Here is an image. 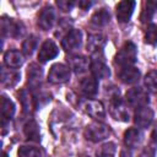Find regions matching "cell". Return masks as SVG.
Wrapping results in <instances>:
<instances>
[{
	"label": "cell",
	"instance_id": "18",
	"mask_svg": "<svg viewBox=\"0 0 157 157\" xmlns=\"http://www.w3.org/2000/svg\"><path fill=\"white\" fill-rule=\"evenodd\" d=\"M20 72L12 70V69H6V67H2L1 69V85L5 86V87H12L15 86L18 81H20Z\"/></svg>",
	"mask_w": 157,
	"mask_h": 157
},
{
	"label": "cell",
	"instance_id": "27",
	"mask_svg": "<svg viewBox=\"0 0 157 157\" xmlns=\"http://www.w3.org/2000/svg\"><path fill=\"white\" fill-rule=\"evenodd\" d=\"M17 155L18 157H43V151L34 146H21Z\"/></svg>",
	"mask_w": 157,
	"mask_h": 157
},
{
	"label": "cell",
	"instance_id": "23",
	"mask_svg": "<svg viewBox=\"0 0 157 157\" xmlns=\"http://www.w3.org/2000/svg\"><path fill=\"white\" fill-rule=\"evenodd\" d=\"M15 114V104L13 102L7 98L6 96L1 97V117H2V121L10 120Z\"/></svg>",
	"mask_w": 157,
	"mask_h": 157
},
{
	"label": "cell",
	"instance_id": "20",
	"mask_svg": "<svg viewBox=\"0 0 157 157\" xmlns=\"http://www.w3.org/2000/svg\"><path fill=\"white\" fill-rule=\"evenodd\" d=\"M43 76V70L37 65V64H31L27 71V77H28V83L31 87H37L40 83Z\"/></svg>",
	"mask_w": 157,
	"mask_h": 157
},
{
	"label": "cell",
	"instance_id": "12",
	"mask_svg": "<svg viewBox=\"0 0 157 157\" xmlns=\"http://www.w3.org/2000/svg\"><path fill=\"white\" fill-rule=\"evenodd\" d=\"M55 22V11L52 6H45L38 13V26L43 31H49Z\"/></svg>",
	"mask_w": 157,
	"mask_h": 157
},
{
	"label": "cell",
	"instance_id": "24",
	"mask_svg": "<svg viewBox=\"0 0 157 157\" xmlns=\"http://www.w3.org/2000/svg\"><path fill=\"white\" fill-rule=\"evenodd\" d=\"M25 135L27 137V140L31 141H36L39 142L40 141V132H39V126L34 120H29L26 125H25Z\"/></svg>",
	"mask_w": 157,
	"mask_h": 157
},
{
	"label": "cell",
	"instance_id": "28",
	"mask_svg": "<svg viewBox=\"0 0 157 157\" xmlns=\"http://www.w3.org/2000/svg\"><path fill=\"white\" fill-rule=\"evenodd\" d=\"M37 45H38V38L36 36H29L27 37L23 43H22V52L25 55H32L33 52L37 49Z\"/></svg>",
	"mask_w": 157,
	"mask_h": 157
},
{
	"label": "cell",
	"instance_id": "36",
	"mask_svg": "<svg viewBox=\"0 0 157 157\" xmlns=\"http://www.w3.org/2000/svg\"><path fill=\"white\" fill-rule=\"evenodd\" d=\"M2 157H7V153H6V152H4V153H2Z\"/></svg>",
	"mask_w": 157,
	"mask_h": 157
},
{
	"label": "cell",
	"instance_id": "33",
	"mask_svg": "<svg viewBox=\"0 0 157 157\" xmlns=\"http://www.w3.org/2000/svg\"><path fill=\"white\" fill-rule=\"evenodd\" d=\"M92 5H93V2H92V1H85V0L78 1V6H80L82 10H87V9H90Z\"/></svg>",
	"mask_w": 157,
	"mask_h": 157
},
{
	"label": "cell",
	"instance_id": "19",
	"mask_svg": "<svg viewBox=\"0 0 157 157\" xmlns=\"http://www.w3.org/2000/svg\"><path fill=\"white\" fill-rule=\"evenodd\" d=\"M141 140H142V134L137 129L131 128V129H128L124 132V144L129 148L136 147L141 142Z\"/></svg>",
	"mask_w": 157,
	"mask_h": 157
},
{
	"label": "cell",
	"instance_id": "9",
	"mask_svg": "<svg viewBox=\"0 0 157 157\" xmlns=\"http://www.w3.org/2000/svg\"><path fill=\"white\" fill-rule=\"evenodd\" d=\"M81 43H82V33L80 29L74 28L64 36L61 40V47L66 52H72V50L78 49L81 47Z\"/></svg>",
	"mask_w": 157,
	"mask_h": 157
},
{
	"label": "cell",
	"instance_id": "35",
	"mask_svg": "<svg viewBox=\"0 0 157 157\" xmlns=\"http://www.w3.org/2000/svg\"><path fill=\"white\" fill-rule=\"evenodd\" d=\"M152 137L157 141V123H156V125H155V128H153V131H152Z\"/></svg>",
	"mask_w": 157,
	"mask_h": 157
},
{
	"label": "cell",
	"instance_id": "17",
	"mask_svg": "<svg viewBox=\"0 0 157 157\" xmlns=\"http://www.w3.org/2000/svg\"><path fill=\"white\" fill-rule=\"evenodd\" d=\"M66 60H67L69 67L71 70H74L76 74H81L87 70L88 60H87V58H85L82 55H70V56H67Z\"/></svg>",
	"mask_w": 157,
	"mask_h": 157
},
{
	"label": "cell",
	"instance_id": "37",
	"mask_svg": "<svg viewBox=\"0 0 157 157\" xmlns=\"http://www.w3.org/2000/svg\"><path fill=\"white\" fill-rule=\"evenodd\" d=\"M81 157H88V156H81Z\"/></svg>",
	"mask_w": 157,
	"mask_h": 157
},
{
	"label": "cell",
	"instance_id": "11",
	"mask_svg": "<svg viewBox=\"0 0 157 157\" xmlns=\"http://www.w3.org/2000/svg\"><path fill=\"white\" fill-rule=\"evenodd\" d=\"M58 54H59V49H58L56 44L52 39H47L45 42H43V44L39 48L38 60L40 63H47V61L54 59Z\"/></svg>",
	"mask_w": 157,
	"mask_h": 157
},
{
	"label": "cell",
	"instance_id": "6",
	"mask_svg": "<svg viewBox=\"0 0 157 157\" xmlns=\"http://www.w3.org/2000/svg\"><path fill=\"white\" fill-rule=\"evenodd\" d=\"M71 75V69L64 64H54L48 72V81L50 83L58 85V83H64L69 81Z\"/></svg>",
	"mask_w": 157,
	"mask_h": 157
},
{
	"label": "cell",
	"instance_id": "10",
	"mask_svg": "<svg viewBox=\"0 0 157 157\" xmlns=\"http://www.w3.org/2000/svg\"><path fill=\"white\" fill-rule=\"evenodd\" d=\"M153 115H155L153 110L150 107H147V105L136 108L135 114H134L135 125L137 128H140V129H145V128L150 126V124L153 120Z\"/></svg>",
	"mask_w": 157,
	"mask_h": 157
},
{
	"label": "cell",
	"instance_id": "8",
	"mask_svg": "<svg viewBox=\"0 0 157 157\" xmlns=\"http://www.w3.org/2000/svg\"><path fill=\"white\" fill-rule=\"evenodd\" d=\"M81 108L82 110L88 114L90 117L94 119H103L105 115V110L103 104L99 101L96 99H85L81 102Z\"/></svg>",
	"mask_w": 157,
	"mask_h": 157
},
{
	"label": "cell",
	"instance_id": "16",
	"mask_svg": "<svg viewBox=\"0 0 157 157\" xmlns=\"http://www.w3.org/2000/svg\"><path fill=\"white\" fill-rule=\"evenodd\" d=\"M4 63L10 69H17L23 64V55L18 50H7L4 55Z\"/></svg>",
	"mask_w": 157,
	"mask_h": 157
},
{
	"label": "cell",
	"instance_id": "21",
	"mask_svg": "<svg viewBox=\"0 0 157 157\" xmlns=\"http://www.w3.org/2000/svg\"><path fill=\"white\" fill-rule=\"evenodd\" d=\"M109 20H110V13H109V11H108L107 9H104V7H102V9L97 10V11L92 15V17H91V23H92L93 26H96V27H103V26H105V25L109 22Z\"/></svg>",
	"mask_w": 157,
	"mask_h": 157
},
{
	"label": "cell",
	"instance_id": "22",
	"mask_svg": "<svg viewBox=\"0 0 157 157\" xmlns=\"http://www.w3.org/2000/svg\"><path fill=\"white\" fill-rule=\"evenodd\" d=\"M105 44V38L102 34H90L87 38V50L96 53L102 50L103 45Z\"/></svg>",
	"mask_w": 157,
	"mask_h": 157
},
{
	"label": "cell",
	"instance_id": "31",
	"mask_svg": "<svg viewBox=\"0 0 157 157\" xmlns=\"http://www.w3.org/2000/svg\"><path fill=\"white\" fill-rule=\"evenodd\" d=\"M145 85L147 90L157 93V71H150L145 77Z\"/></svg>",
	"mask_w": 157,
	"mask_h": 157
},
{
	"label": "cell",
	"instance_id": "13",
	"mask_svg": "<svg viewBox=\"0 0 157 157\" xmlns=\"http://www.w3.org/2000/svg\"><path fill=\"white\" fill-rule=\"evenodd\" d=\"M136 2L132 0H124L117 5V18L120 23H125L130 20Z\"/></svg>",
	"mask_w": 157,
	"mask_h": 157
},
{
	"label": "cell",
	"instance_id": "1",
	"mask_svg": "<svg viewBox=\"0 0 157 157\" xmlns=\"http://www.w3.org/2000/svg\"><path fill=\"white\" fill-rule=\"evenodd\" d=\"M136 56H137V50L135 44L132 42H126L115 54L114 61L117 65L121 67H126V66H131L136 61Z\"/></svg>",
	"mask_w": 157,
	"mask_h": 157
},
{
	"label": "cell",
	"instance_id": "3",
	"mask_svg": "<svg viewBox=\"0 0 157 157\" xmlns=\"http://www.w3.org/2000/svg\"><path fill=\"white\" fill-rule=\"evenodd\" d=\"M109 101H110V107H109V112L112 114V117L117 120L120 121H128L130 115H129V110L126 109V107L124 105L123 101L120 99L119 96V91H114V93L109 94Z\"/></svg>",
	"mask_w": 157,
	"mask_h": 157
},
{
	"label": "cell",
	"instance_id": "26",
	"mask_svg": "<svg viewBox=\"0 0 157 157\" xmlns=\"http://www.w3.org/2000/svg\"><path fill=\"white\" fill-rule=\"evenodd\" d=\"M117 147L114 142H105L96 151L97 157H115Z\"/></svg>",
	"mask_w": 157,
	"mask_h": 157
},
{
	"label": "cell",
	"instance_id": "7",
	"mask_svg": "<svg viewBox=\"0 0 157 157\" xmlns=\"http://www.w3.org/2000/svg\"><path fill=\"white\" fill-rule=\"evenodd\" d=\"M25 27L21 22L15 21L13 18L2 17L1 18V34L2 37H13L18 38L23 34Z\"/></svg>",
	"mask_w": 157,
	"mask_h": 157
},
{
	"label": "cell",
	"instance_id": "32",
	"mask_svg": "<svg viewBox=\"0 0 157 157\" xmlns=\"http://www.w3.org/2000/svg\"><path fill=\"white\" fill-rule=\"evenodd\" d=\"M75 4L76 2L72 1V0H59V1H56V5L63 11H70L75 6Z\"/></svg>",
	"mask_w": 157,
	"mask_h": 157
},
{
	"label": "cell",
	"instance_id": "2",
	"mask_svg": "<svg viewBox=\"0 0 157 157\" xmlns=\"http://www.w3.org/2000/svg\"><path fill=\"white\" fill-rule=\"evenodd\" d=\"M112 134L110 128L101 121H92L85 129V136L92 142H99Z\"/></svg>",
	"mask_w": 157,
	"mask_h": 157
},
{
	"label": "cell",
	"instance_id": "29",
	"mask_svg": "<svg viewBox=\"0 0 157 157\" xmlns=\"http://www.w3.org/2000/svg\"><path fill=\"white\" fill-rule=\"evenodd\" d=\"M18 97H20V101H21V104H22L23 110L29 113L31 108L34 104V101H32V97H31L29 92L27 90H21L20 93H18Z\"/></svg>",
	"mask_w": 157,
	"mask_h": 157
},
{
	"label": "cell",
	"instance_id": "30",
	"mask_svg": "<svg viewBox=\"0 0 157 157\" xmlns=\"http://www.w3.org/2000/svg\"><path fill=\"white\" fill-rule=\"evenodd\" d=\"M145 43L150 45H156L157 44V25H148L145 32Z\"/></svg>",
	"mask_w": 157,
	"mask_h": 157
},
{
	"label": "cell",
	"instance_id": "34",
	"mask_svg": "<svg viewBox=\"0 0 157 157\" xmlns=\"http://www.w3.org/2000/svg\"><path fill=\"white\" fill-rule=\"evenodd\" d=\"M120 157H131V153L129 151H126V150H123L121 153H120Z\"/></svg>",
	"mask_w": 157,
	"mask_h": 157
},
{
	"label": "cell",
	"instance_id": "14",
	"mask_svg": "<svg viewBox=\"0 0 157 157\" xmlns=\"http://www.w3.org/2000/svg\"><path fill=\"white\" fill-rule=\"evenodd\" d=\"M141 76V72L137 67L134 66H126V67H121V70L119 71V78L121 82L126 83V85H132L136 83L139 81Z\"/></svg>",
	"mask_w": 157,
	"mask_h": 157
},
{
	"label": "cell",
	"instance_id": "5",
	"mask_svg": "<svg viewBox=\"0 0 157 157\" xmlns=\"http://www.w3.org/2000/svg\"><path fill=\"white\" fill-rule=\"evenodd\" d=\"M125 99L131 107L139 108V107L147 105V103L150 102V96L147 91L144 90L142 87H132L126 92Z\"/></svg>",
	"mask_w": 157,
	"mask_h": 157
},
{
	"label": "cell",
	"instance_id": "25",
	"mask_svg": "<svg viewBox=\"0 0 157 157\" xmlns=\"http://www.w3.org/2000/svg\"><path fill=\"white\" fill-rule=\"evenodd\" d=\"M156 10H157V1H146L145 7H144V10L141 12V16H140V21L142 23L150 22L152 20Z\"/></svg>",
	"mask_w": 157,
	"mask_h": 157
},
{
	"label": "cell",
	"instance_id": "15",
	"mask_svg": "<svg viewBox=\"0 0 157 157\" xmlns=\"http://www.w3.org/2000/svg\"><path fill=\"white\" fill-rule=\"evenodd\" d=\"M80 90L81 92L87 97H93L98 92V80L94 76L85 77L80 82Z\"/></svg>",
	"mask_w": 157,
	"mask_h": 157
},
{
	"label": "cell",
	"instance_id": "4",
	"mask_svg": "<svg viewBox=\"0 0 157 157\" xmlns=\"http://www.w3.org/2000/svg\"><path fill=\"white\" fill-rule=\"evenodd\" d=\"M91 71L96 78H108L110 75V70L105 64L104 55L102 50L93 53L91 60Z\"/></svg>",
	"mask_w": 157,
	"mask_h": 157
}]
</instances>
